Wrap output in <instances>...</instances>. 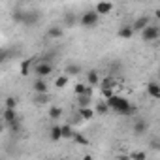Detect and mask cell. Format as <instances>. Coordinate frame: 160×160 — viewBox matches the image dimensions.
<instances>
[{"instance_id":"6da1fadb","label":"cell","mask_w":160,"mask_h":160,"mask_svg":"<svg viewBox=\"0 0 160 160\" xmlns=\"http://www.w3.org/2000/svg\"><path fill=\"white\" fill-rule=\"evenodd\" d=\"M108 104H109V108H111L113 111H117L119 115H124V117H128V115H132V113L136 111V108H134L124 96L113 94L111 98H108Z\"/></svg>"},{"instance_id":"7a4b0ae2","label":"cell","mask_w":160,"mask_h":160,"mask_svg":"<svg viewBox=\"0 0 160 160\" xmlns=\"http://www.w3.org/2000/svg\"><path fill=\"white\" fill-rule=\"evenodd\" d=\"M100 21V13L96 10H87L81 17H79V25L83 28H94Z\"/></svg>"},{"instance_id":"3957f363","label":"cell","mask_w":160,"mask_h":160,"mask_svg":"<svg viewBox=\"0 0 160 160\" xmlns=\"http://www.w3.org/2000/svg\"><path fill=\"white\" fill-rule=\"evenodd\" d=\"M32 72H34L38 77H47V75H51V73H53V62H51V60L42 58L38 64H34Z\"/></svg>"},{"instance_id":"277c9868","label":"cell","mask_w":160,"mask_h":160,"mask_svg":"<svg viewBox=\"0 0 160 160\" xmlns=\"http://www.w3.org/2000/svg\"><path fill=\"white\" fill-rule=\"evenodd\" d=\"M160 38V27L158 25H149L147 28L141 30V40L143 42H154Z\"/></svg>"},{"instance_id":"5b68a950","label":"cell","mask_w":160,"mask_h":160,"mask_svg":"<svg viewBox=\"0 0 160 160\" xmlns=\"http://www.w3.org/2000/svg\"><path fill=\"white\" fill-rule=\"evenodd\" d=\"M38 21H40V12H36V10L25 12V17H23V25H27V27H34Z\"/></svg>"},{"instance_id":"8992f818","label":"cell","mask_w":160,"mask_h":160,"mask_svg":"<svg viewBox=\"0 0 160 160\" xmlns=\"http://www.w3.org/2000/svg\"><path fill=\"white\" fill-rule=\"evenodd\" d=\"M94 10H96L100 15H108V13L113 12V4L109 2V0H100V2L94 6Z\"/></svg>"},{"instance_id":"52a82bcc","label":"cell","mask_w":160,"mask_h":160,"mask_svg":"<svg viewBox=\"0 0 160 160\" xmlns=\"http://www.w3.org/2000/svg\"><path fill=\"white\" fill-rule=\"evenodd\" d=\"M149 25H151V17H147V15H141V17H138V19L132 23V27H134L136 32H141V30L147 28Z\"/></svg>"},{"instance_id":"ba28073f","label":"cell","mask_w":160,"mask_h":160,"mask_svg":"<svg viewBox=\"0 0 160 160\" xmlns=\"http://www.w3.org/2000/svg\"><path fill=\"white\" fill-rule=\"evenodd\" d=\"M34 92H49V85H47V79L45 77H38L34 85H32Z\"/></svg>"},{"instance_id":"9c48e42d","label":"cell","mask_w":160,"mask_h":160,"mask_svg":"<svg viewBox=\"0 0 160 160\" xmlns=\"http://www.w3.org/2000/svg\"><path fill=\"white\" fill-rule=\"evenodd\" d=\"M77 115L81 117L83 121H91V119L96 115V109H92L91 106H85V108H79V109H77Z\"/></svg>"},{"instance_id":"30bf717a","label":"cell","mask_w":160,"mask_h":160,"mask_svg":"<svg viewBox=\"0 0 160 160\" xmlns=\"http://www.w3.org/2000/svg\"><path fill=\"white\" fill-rule=\"evenodd\" d=\"M62 34H64V28L58 25V27H49L47 28V32H45V36L49 38V40H58V38H62Z\"/></svg>"},{"instance_id":"8fae6325","label":"cell","mask_w":160,"mask_h":160,"mask_svg":"<svg viewBox=\"0 0 160 160\" xmlns=\"http://www.w3.org/2000/svg\"><path fill=\"white\" fill-rule=\"evenodd\" d=\"M2 119H4L6 124L17 121V111H15V108H4V111H2Z\"/></svg>"},{"instance_id":"7c38bea8","label":"cell","mask_w":160,"mask_h":160,"mask_svg":"<svg viewBox=\"0 0 160 160\" xmlns=\"http://www.w3.org/2000/svg\"><path fill=\"white\" fill-rule=\"evenodd\" d=\"M75 23H77V15H75V12H66L64 17H62V25L70 28V27H75Z\"/></svg>"},{"instance_id":"4fadbf2b","label":"cell","mask_w":160,"mask_h":160,"mask_svg":"<svg viewBox=\"0 0 160 160\" xmlns=\"http://www.w3.org/2000/svg\"><path fill=\"white\" fill-rule=\"evenodd\" d=\"M134 34H136V30H134L132 25H124V27H121V30H119V38H121V40H130Z\"/></svg>"},{"instance_id":"5bb4252c","label":"cell","mask_w":160,"mask_h":160,"mask_svg":"<svg viewBox=\"0 0 160 160\" xmlns=\"http://www.w3.org/2000/svg\"><path fill=\"white\" fill-rule=\"evenodd\" d=\"M147 94H149L151 98L160 100V85H158V83H154V81L147 83Z\"/></svg>"},{"instance_id":"9a60e30c","label":"cell","mask_w":160,"mask_h":160,"mask_svg":"<svg viewBox=\"0 0 160 160\" xmlns=\"http://www.w3.org/2000/svg\"><path fill=\"white\" fill-rule=\"evenodd\" d=\"M147 122L145 121H141V119H138L136 122H134V126H132V130H134V134H138V136H141V134H145L147 132Z\"/></svg>"},{"instance_id":"2e32d148","label":"cell","mask_w":160,"mask_h":160,"mask_svg":"<svg viewBox=\"0 0 160 160\" xmlns=\"http://www.w3.org/2000/svg\"><path fill=\"white\" fill-rule=\"evenodd\" d=\"M49 100H51L49 92H36V96H34V102L38 106H45V104H49Z\"/></svg>"},{"instance_id":"e0dca14e","label":"cell","mask_w":160,"mask_h":160,"mask_svg":"<svg viewBox=\"0 0 160 160\" xmlns=\"http://www.w3.org/2000/svg\"><path fill=\"white\" fill-rule=\"evenodd\" d=\"M49 138H51V141H60V139H62V130H60V124H55V126L49 130Z\"/></svg>"},{"instance_id":"ac0fdd59","label":"cell","mask_w":160,"mask_h":160,"mask_svg":"<svg viewBox=\"0 0 160 160\" xmlns=\"http://www.w3.org/2000/svg\"><path fill=\"white\" fill-rule=\"evenodd\" d=\"M89 92V83H75L73 85V94L75 96H81V94H87Z\"/></svg>"},{"instance_id":"d6986e66","label":"cell","mask_w":160,"mask_h":160,"mask_svg":"<svg viewBox=\"0 0 160 160\" xmlns=\"http://www.w3.org/2000/svg\"><path fill=\"white\" fill-rule=\"evenodd\" d=\"M60 130H62V139H72L73 134H75L72 124H60Z\"/></svg>"},{"instance_id":"ffe728a7","label":"cell","mask_w":160,"mask_h":160,"mask_svg":"<svg viewBox=\"0 0 160 160\" xmlns=\"http://www.w3.org/2000/svg\"><path fill=\"white\" fill-rule=\"evenodd\" d=\"M87 83L92 85V87L100 83V77H98V72H96V70H91V72L87 73Z\"/></svg>"},{"instance_id":"44dd1931","label":"cell","mask_w":160,"mask_h":160,"mask_svg":"<svg viewBox=\"0 0 160 160\" xmlns=\"http://www.w3.org/2000/svg\"><path fill=\"white\" fill-rule=\"evenodd\" d=\"M68 79H70V75H68V73L58 75V77L55 79V87H57V89H64V87L68 85Z\"/></svg>"},{"instance_id":"7402d4cb","label":"cell","mask_w":160,"mask_h":160,"mask_svg":"<svg viewBox=\"0 0 160 160\" xmlns=\"http://www.w3.org/2000/svg\"><path fill=\"white\" fill-rule=\"evenodd\" d=\"M49 117H51L53 121L60 119V117H62V108H58V106H53V108H49Z\"/></svg>"},{"instance_id":"603a6c76","label":"cell","mask_w":160,"mask_h":160,"mask_svg":"<svg viewBox=\"0 0 160 160\" xmlns=\"http://www.w3.org/2000/svg\"><path fill=\"white\" fill-rule=\"evenodd\" d=\"M91 94H81V96H77V104L79 108H85V106H91Z\"/></svg>"},{"instance_id":"cb8c5ba5","label":"cell","mask_w":160,"mask_h":160,"mask_svg":"<svg viewBox=\"0 0 160 160\" xmlns=\"http://www.w3.org/2000/svg\"><path fill=\"white\" fill-rule=\"evenodd\" d=\"M30 68H32V60H30V58L23 60V62H21V75H28V73H30Z\"/></svg>"},{"instance_id":"d4e9b609","label":"cell","mask_w":160,"mask_h":160,"mask_svg":"<svg viewBox=\"0 0 160 160\" xmlns=\"http://www.w3.org/2000/svg\"><path fill=\"white\" fill-rule=\"evenodd\" d=\"M109 109H111V108H109L108 102H98V106H96V113H98V115H106Z\"/></svg>"},{"instance_id":"484cf974","label":"cell","mask_w":160,"mask_h":160,"mask_svg":"<svg viewBox=\"0 0 160 160\" xmlns=\"http://www.w3.org/2000/svg\"><path fill=\"white\" fill-rule=\"evenodd\" d=\"M73 141H75V145H89V139L85 138V136H81V134H73V138H72Z\"/></svg>"},{"instance_id":"4316f807","label":"cell","mask_w":160,"mask_h":160,"mask_svg":"<svg viewBox=\"0 0 160 160\" xmlns=\"http://www.w3.org/2000/svg\"><path fill=\"white\" fill-rule=\"evenodd\" d=\"M64 70H66V73H68V75H77L79 72H81V68H79L77 64H68Z\"/></svg>"},{"instance_id":"83f0119b","label":"cell","mask_w":160,"mask_h":160,"mask_svg":"<svg viewBox=\"0 0 160 160\" xmlns=\"http://www.w3.org/2000/svg\"><path fill=\"white\" fill-rule=\"evenodd\" d=\"M115 87V79L113 77H104L102 79V89H113Z\"/></svg>"},{"instance_id":"f1b7e54d","label":"cell","mask_w":160,"mask_h":160,"mask_svg":"<svg viewBox=\"0 0 160 160\" xmlns=\"http://www.w3.org/2000/svg\"><path fill=\"white\" fill-rule=\"evenodd\" d=\"M130 158H136V160H145V158H147V152L134 151V152H130Z\"/></svg>"},{"instance_id":"f546056e","label":"cell","mask_w":160,"mask_h":160,"mask_svg":"<svg viewBox=\"0 0 160 160\" xmlns=\"http://www.w3.org/2000/svg\"><path fill=\"white\" fill-rule=\"evenodd\" d=\"M6 108H17V98L8 96V98H6Z\"/></svg>"},{"instance_id":"4dcf8cb0","label":"cell","mask_w":160,"mask_h":160,"mask_svg":"<svg viewBox=\"0 0 160 160\" xmlns=\"http://www.w3.org/2000/svg\"><path fill=\"white\" fill-rule=\"evenodd\" d=\"M10 130H13V132H19V128H21V124H19V121H13V122H8L6 124Z\"/></svg>"},{"instance_id":"1f68e13d","label":"cell","mask_w":160,"mask_h":160,"mask_svg":"<svg viewBox=\"0 0 160 160\" xmlns=\"http://www.w3.org/2000/svg\"><path fill=\"white\" fill-rule=\"evenodd\" d=\"M113 94H115V92H113V89H102V96H104L106 100H108V98H111Z\"/></svg>"},{"instance_id":"d6a6232c","label":"cell","mask_w":160,"mask_h":160,"mask_svg":"<svg viewBox=\"0 0 160 160\" xmlns=\"http://www.w3.org/2000/svg\"><path fill=\"white\" fill-rule=\"evenodd\" d=\"M154 17H156V19H160V10H156V12H154Z\"/></svg>"},{"instance_id":"836d02e7","label":"cell","mask_w":160,"mask_h":160,"mask_svg":"<svg viewBox=\"0 0 160 160\" xmlns=\"http://www.w3.org/2000/svg\"><path fill=\"white\" fill-rule=\"evenodd\" d=\"M158 75H160V68H158Z\"/></svg>"},{"instance_id":"e575fe53","label":"cell","mask_w":160,"mask_h":160,"mask_svg":"<svg viewBox=\"0 0 160 160\" xmlns=\"http://www.w3.org/2000/svg\"><path fill=\"white\" fill-rule=\"evenodd\" d=\"M158 57H160V51H158Z\"/></svg>"}]
</instances>
